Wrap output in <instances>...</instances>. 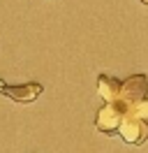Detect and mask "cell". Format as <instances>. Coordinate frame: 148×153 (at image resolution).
Here are the masks:
<instances>
[{
    "instance_id": "cell-1",
    "label": "cell",
    "mask_w": 148,
    "mask_h": 153,
    "mask_svg": "<svg viewBox=\"0 0 148 153\" xmlns=\"http://www.w3.org/2000/svg\"><path fill=\"white\" fill-rule=\"evenodd\" d=\"M130 109H132V107L125 105V102H120V100L107 102V105L97 111V116H95L97 130L104 132V134H109V137L118 134V128H120V123H123V118H125V114H127Z\"/></svg>"
},
{
    "instance_id": "cell-2",
    "label": "cell",
    "mask_w": 148,
    "mask_h": 153,
    "mask_svg": "<svg viewBox=\"0 0 148 153\" xmlns=\"http://www.w3.org/2000/svg\"><path fill=\"white\" fill-rule=\"evenodd\" d=\"M118 134L123 137V142L139 146V144H144L148 139V123H144L134 114V109H130L127 114H125V118H123L120 128H118Z\"/></svg>"
},
{
    "instance_id": "cell-3",
    "label": "cell",
    "mask_w": 148,
    "mask_h": 153,
    "mask_svg": "<svg viewBox=\"0 0 148 153\" xmlns=\"http://www.w3.org/2000/svg\"><path fill=\"white\" fill-rule=\"evenodd\" d=\"M148 93V76L146 74H132L125 81H120V102L134 107L137 102H141Z\"/></svg>"
},
{
    "instance_id": "cell-4",
    "label": "cell",
    "mask_w": 148,
    "mask_h": 153,
    "mask_svg": "<svg viewBox=\"0 0 148 153\" xmlns=\"http://www.w3.org/2000/svg\"><path fill=\"white\" fill-rule=\"evenodd\" d=\"M0 93L7 95V97H12L14 102L28 105V102H33V100H37V97L42 95V84L30 81V84H18V86H2Z\"/></svg>"
},
{
    "instance_id": "cell-5",
    "label": "cell",
    "mask_w": 148,
    "mask_h": 153,
    "mask_svg": "<svg viewBox=\"0 0 148 153\" xmlns=\"http://www.w3.org/2000/svg\"><path fill=\"white\" fill-rule=\"evenodd\" d=\"M97 93L102 95L104 102H116L120 97V81L109 74H100V79H97Z\"/></svg>"
},
{
    "instance_id": "cell-6",
    "label": "cell",
    "mask_w": 148,
    "mask_h": 153,
    "mask_svg": "<svg viewBox=\"0 0 148 153\" xmlns=\"http://www.w3.org/2000/svg\"><path fill=\"white\" fill-rule=\"evenodd\" d=\"M132 109H134V114H137L139 118L144 121V123H148V95L144 97L141 102H137V105L132 107Z\"/></svg>"
},
{
    "instance_id": "cell-7",
    "label": "cell",
    "mask_w": 148,
    "mask_h": 153,
    "mask_svg": "<svg viewBox=\"0 0 148 153\" xmlns=\"http://www.w3.org/2000/svg\"><path fill=\"white\" fill-rule=\"evenodd\" d=\"M139 2H141V5H148V0H139Z\"/></svg>"
}]
</instances>
